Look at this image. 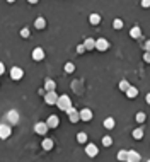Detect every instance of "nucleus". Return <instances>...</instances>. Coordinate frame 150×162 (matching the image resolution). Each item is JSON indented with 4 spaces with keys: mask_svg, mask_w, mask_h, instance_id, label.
Listing matches in <instances>:
<instances>
[{
    "mask_svg": "<svg viewBox=\"0 0 150 162\" xmlns=\"http://www.w3.org/2000/svg\"><path fill=\"white\" fill-rule=\"evenodd\" d=\"M56 106H58V109H62V111H67L70 106H72V101H70V97L68 96H58V101H56Z\"/></svg>",
    "mask_w": 150,
    "mask_h": 162,
    "instance_id": "nucleus-1",
    "label": "nucleus"
},
{
    "mask_svg": "<svg viewBox=\"0 0 150 162\" xmlns=\"http://www.w3.org/2000/svg\"><path fill=\"white\" fill-rule=\"evenodd\" d=\"M5 119H7V123H10V125H17L19 123V113L15 109H10L7 114H5Z\"/></svg>",
    "mask_w": 150,
    "mask_h": 162,
    "instance_id": "nucleus-2",
    "label": "nucleus"
},
{
    "mask_svg": "<svg viewBox=\"0 0 150 162\" xmlns=\"http://www.w3.org/2000/svg\"><path fill=\"white\" fill-rule=\"evenodd\" d=\"M67 114H68V118H70V123H79L80 121V116H79V111L77 109H73L72 106L68 107V109L65 111Z\"/></svg>",
    "mask_w": 150,
    "mask_h": 162,
    "instance_id": "nucleus-3",
    "label": "nucleus"
},
{
    "mask_svg": "<svg viewBox=\"0 0 150 162\" xmlns=\"http://www.w3.org/2000/svg\"><path fill=\"white\" fill-rule=\"evenodd\" d=\"M107 48H109V41L107 39H104V38L95 39V50H97V51H106Z\"/></svg>",
    "mask_w": 150,
    "mask_h": 162,
    "instance_id": "nucleus-4",
    "label": "nucleus"
},
{
    "mask_svg": "<svg viewBox=\"0 0 150 162\" xmlns=\"http://www.w3.org/2000/svg\"><path fill=\"white\" fill-rule=\"evenodd\" d=\"M10 125H7V123H0V138L2 140H5V138H9L10 136Z\"/></svg>",
    "mask_w": 150,
    "mask_h": 162,
    "instance_id": "nucleus-5",
    "label": "nucleus"
},
{
    "mask_svg": "<svg viewBox=\"0 0 150 162\" xmlns=\"http://www.w3.org/2000/svg\"><path fill=\"white\" fill-rule=\"evenodd\" d=\"M34 132H36L38 135H41V136L46 135V132H48V125H46V121H39V123H36V125H34Z\"/></svg>",
    "mask_w": 150,
    "mask_h": 162,
    "instance_id": "nucleus-6",
    "label": "nucleus"
},
{
    "mask_svg": "<svg viewBox=\"0 0 150 162\" xmlns=\"http://www.w3.org/2000/svg\"><path fill=\"white\" fill-rule=\"evenodd\" d=\"M56 101H58V94H56L55 91L53 92H46V96H44V103L46 104H56Z\"/></svg>",
    "mask_w": 150,
    "mask_h": 162,
    "instance_id": "nucleus-7",
    "label": "nucleus"
},
{
    "mask_svg": "<svg viewBox=\"0 0 150 162\" xmlns=\"http://www.w3.org/2000/svg\"><path fill=\"white\" fill-rule=\"evenodd\" d=\"M85 154L89 155V157H95V155L99 154V148L95 144H87V147H85Z\"/></svg>",
    "mask_w": 150,
    "mask_h": 162,
    "instance_id": "nucleus-8",
    "label": "nucleus"
},
{
    "mask_svg": "<svg viewBox=\"0 0 150 162\" xmlns=\"http://www.w3.org/2000/svg\"><path fill=\"white\" fill-rule=\"evenodd\" d=\"M22 75H24V72H22V68H19V67H14L10 70V79L12 80H21Z\"/></svg>",
    "mask_w": 150,
    "mask_h": 162,
    "instance_id": "nucleus-9",
    "label": "nucleus"
},
{
    "mask_svg": "<svg viewBox=\"0 0 150 162\" xmlns=\"http://www.w3.org/2000/svg\"><path fill=\"white\" fill-rule=\"evenodd\" d=\"M79 116H80L82 121H91L92 119V111L87 109V107H85V109H80L79 111Z\"/></svg>",
    "mask_w": 150,
    "mask_h": 162,
    "instance_id": "nucleus-10",
    "label": "nucleus"
},
{
    "mask_svg": "<svg viewBox=\"0 0 150 162\" xmlns=\"http://www.w3.org/2000/svg\"><path fill=\"white\" fill-rule=\"evenodd\" d=\"M46 125H48V128H56V126L60 125V119H58V116L51 114V116H50V118L46 119Z\"/></svg>",
    "mask_w": 150,
    "mask_h": 162,
    "instance_id": "nucleus-11",
    "label": "nucleus"
},
{
    "mask_svg": "<svg viewBox=\"0 0 150 162\" xmlns=\"http://www.w3.org/2000/svg\"><path fill=\"white\" fill-rule=\"evenodd\" d=\"M126 162H140V154H138L136 150H128Z\"/></svg>",
    "mask_w": 150,
    "mask_h": 162,
    "instance_id": "nucleus-12",
    "label": "nucleus"
},
{
    "mask_svg": "<svg viewBox=\"0 0 150 162\" xmlns=\"http://www.w3.org/2000/svg\"><path fill=\"white\" fill-rule=\"evenodd\" d=\"M43 58H44L43 48H34V50H33V60H36V62H41Z\"/></svg>",
    "mask_w": 150,
    "mask_h": 162,
    "instance_id": "nucleus-13",
    "label": "nucleus"
},
{
    "mask_svg": "<svg viewBox=\"0 0 150 162\" xmlns=\"http://www.w3.org/2000/svg\"><path fill=\"white\" fill-rule=\"evenodd\" d=\"M124 94H126V97H128V99H135V97L138 96V89L133 87V85H130V87L126 89V92H124Z\"/></svg>",
    "mask_w": 150,
    "mask_h": 162,
    "instance_id": "nucleus-14",
    "label": "nucleus"
},
{
    "mask_svg": "<svg viewBox=\"0 0 150 162\" xmlns=\"http://www.w3.org/2000/svg\"><path fill=\"white\" fill-rule=\"evenodd\" d=\"M44 91H46V92H53V91H56V84H55V80H51V79H46V82H44Z\"/></svg>",
    "mask_w": 150,
    "mask_h": 162,
    "instance_id": "nucleus-15",
    "label": "nucleus"
},
{
    "mask_svg": "<svg viewBox=\"0 0 150 162\" xmlns=\"http://www.w3.org/2000/svg\"><path fill=\"white\" fill-rule=\"evenodd\" d=\"M34 27H36V29H44V27H46V21H44L43 17H38L36 21H34Z\"/></svg>",
    "mask_w": 150,
    "mask_h": 162,
    "instance_id": "nucleus-16",
    "label": "nucleus"
},
{
    "mask_svg": "<svg viewBox=\"0 0 150 162\" xmlns=\"http://www.w3.org/2000/svg\"><path fill=\"white\" fill-rule=\"evenodd\" d=\"M84 46H85V50H95V39H92V38H87L85 39V43H84Z\"/></svg>",
    "mask_w": 150,
    "mask_h": 162,
    "instance_id": "nucleus-17",
    "label": "nucleus"
},
{
    "mask_svg": "<svg viewBox=\"0 0 150 162\" xmlns=\"http://www.w3.org/2000/svg\"><path fill=\"white\" fill-rule=\"evenodd\" d=\"M130 36H132L133 39H138V38L142 36V31H140V27H138V26L132 27V31H130Z\"/></svg>",
    "mask_w": 150,
    "mask_h": 162,
    "instance_id": "nucleus-18",
    "label": "nucleus"
},
{
    "mask_svg": "<svg viewBox=\"0 0 150 162\" xmlns=\"http://www.w3.org/2000/svg\"><path fill=\"white\" fill-rule=\"evenodd\" d=\"M41 147H43V150H51V148H53V140H50V138H44L43 144H41Z\"/></svg>",
    "mask_w": 150,
    "mask_h": 162,
    "instance_id": "nucleus-19",
    "label": "nucleus"
},
{
    "mask_svg": "<svg viewBox=\"0 0 150 162\" xmlns=\"http://www.w3.org/2000/svg\"><path fill=\"white\" fill-rule=\"evenodd\" d=\"M132 135H133V138H135V140H142V138H143V130L142 128H135Z\"/></svg>",
    "mask_w": 150,
    "mask_h": 162,
    "instance_id": "nucleus-20",
    "label": "nucleus"
},
{
    "mask_svg": "<svg viewBox=\"0 0 150 162\" xmlns=\"http://www.w3.org/2000/svg\"><path fill=\"white\" fill-rule=\"evenodd\" d=\"M89 21H91V24H92V26H97L99 22H101V15H99V14H91Z\"/></svg>",
    "mask_w": 150,
    "mask_h": 162,
    "instance_id": "nucleus-21",
    "label": "nucleus"
},
{
    "mask_svg": "<svg viewBox=\"0 0 150 162\" xmlns=\"http://www.w3.org/2000/svg\"><path fill=\"white\" fill-rule=\"evenodd\" d=\"M77 142L79 144H87V133H84V132L77 133Z\"/></svg>",
    "mask_w": 150,
    "mask_h": 162,
    "instance_id": "nucleus-22",
    "label": "nucleus"
},
{
    "mask_svg": "<svg viewBox=\"0 0 150 162\" xmlns=\"http://www.w3.org/2000/svg\"><path fill=\"white\" fill-rule=\"evenodd\" d=\"M104 128L113 130L114 128V119L113 118H106V119H104Z\"/></svg>",
    "mask_w": 150,
    "mask_h": 162,
    "instance_id": "nucleus-23",
    "label": "nucleus"
},
{
    "mask_svg": "<svg viewBox=\"0 0 150 162\" xmlns=\"http://www.w3.org/2000/svg\"><path fill=\"white\" fill-rule=\"evenodd\" d=\"M126 157H128V150H120L118 152V160L126 162Z\"/></svg>",
    "mask_w": 150,
    "mask_h": 162,
    "instance_id": "nucleus-24",
    "label": "nucleus"
},
{
    "mask_svg": "<svg viewBox=\"0 0 150 162\" xmlns=\"http://www.w3.org/2000/svg\"><path fill=\"white\" fill-rule=\"evenodd\" d=\"M118 87H120V91H123V92H126V89L130 87V84H128V80H121L120 84H118Z\"/></svg>",
    "mask_w": 150,
    "mask_h": 162,
    "instance_id": "nucleus-25",
    "label": "nucleus"
},
{
    "mask_svg": "<svg viewBox=\"0 0 150 162\" xmlns=\"http://www.w3.org/2000/svg\"><path fill=\"white\" fill-rule=\"evenodd\" d=\"M103 145L104 147H111L113 145V138L111 136H103Z\"/></svg>",
    "mask_w": 150,
    "mask_h": 162,
    "instance_id": "nucleus-26",
    "label": "nucleus"
},
{
    "mask_svg": "<svg viewBox=\"0 0 150 162\" xmlns=\"http://www.w3.org/2000/svg\"><path fill=\"white\" fill-rule=\"evenodd\" d=\"M113 27H114V29H123V21H121V19H114Z\"/></svg>",
    "mask_w": 150,
    "mask_h": 162,
    "instance_id": "nucleus-27",
    "label": "nucleus"
},
{
    "mask_svg": "<svg viewBox=\"0 0 150 162\" xmlns=\"http://www.w3.org/2000/svg\"><path fill=\"white\" fill-rule=\"evenodd\" d=\"M145 113H136V116H135V119H136V123H143L145 121Z\"/></svg>",
    "mask_w": 150,
    "mask_h": 162,
    "instance_id": "nucleus-28",
    "label": "nucleus"
},
{
    "mask_svg": "<svg viewBox=\"0 0 150 162\" xmlns=\"http://www.w3.org/2000/svg\"><path fill=\"white\" fill-rule=\"evenodd\" d=\"M73 70H75L73 63H65V72H67V74H72Z\"/></svg>",
    "mask_w": 150,
    "mask_h": 162,
    "instance_id": "nucleus-29",
    "label": "nucleus"
},
{
    "mask_svg": "<svg viewBox=\"0 0 150 162\" xmlns=\"http://www.w3.org/2000/svg\"><path fill=\"white\" fill-rule=\"evenodd\" d=\"M29 29H27V27H22V29H21V36L22 38H29Z\"/></svg>",
    "mask_w": 150,
    "mask_h": 162,
    "instance_id": "nucleus-30",
    "label": "nucleus"
},
{
    "mask_svg": "<svg viewBox=\"0 0 150 162\" xmlns=\"http://www.w3.org/2000/svg\"><path fill=\"white\" fill-rule=\"evenodd\" d=\"M77 51H79V53H85L87 50H85V46H84V44H79V46H77Z\"/></svg>",
    "mask_w": 150,
    "mask_h": 162,
    "instance_id": "nucleus-31",
    "label": "nucleus"
},
{
    "mask_svg": "<svg viewBox=\"0 0 150 162\" xmlns=\"http://www.w3.org/2000/svg\"><path fill=\"white\" fill-rule=\"evenodd\" d=\"M142 7L143 9H148L150 7V0H142Z\"/></svg>",
    "mask_w": 150,
    "mask_h": 162,
    "instance_id": "nucleus-32",
    "label": "nucleus"
},
{
    "mask_svg": "<svg viewBox=\"0 0 150 162\" xmlns=\"http://www.w3.org/2000/svg\"><path fill=\"white\" fill-rule=\"evenodd\" d=\"M143 62L150 63V53H145V55H143Z\"/></svg>",
    "mask_w": 150,
    "mask_h": 162,
    "instance_id": "nucleus-33",
    "label": "nucleus"
},
{
    "mask_svg": "<svg viewBox=\"0 0 150 162\" xmlns=\"http://www.w3.org/2000/svg\"><path fill=\"white\" fill-rule=\"evenodd\" d=\"M145 51L150 53V41H147V43H145Z\"/></svg>",
    "mask_w": 150,
    "mask_h": 162,
    "instance_id": "nucleus-34",
    "label": "nucleus"
},
{
    "mask_svg": "<svg viewBox=\"0 0 150 162\" xmlns=\"http://www.w3.org/2000/svg\"><path fill=\"white\" fill-rule=\"evenodd\" d=\"M4 72H5V67H4V63L0 62V75L4 74Z\"/></svg>",
    "mask_w": 150,
    "mask_h": 162,
    "instance_id": "nucleus-35",
    "label": "nucleus"
},
{
    "mask_svg": "<svg viewBox=\"0 0 150 162\" xmlns=\"http://www.w3.org/2000/svg\"><path fill=\"white\" fill-rule=\"evenodd\" d=\"M145 101H147V104H150V92L145 96Z\"/></svg>",
    "mask_w": 150,
    "mask_h": 162,
    "instance_id": "nucleus-36",
    "label": "nucleus"
},
{
    "mask_svg": "<svg viewBox=\"0 0 150 162\" xmlns=\"http://www.w3.org/2000/svg\"><path fill=\"white\" fill-rule=\"evenodd\" d=\"M29 4H38V0H27Z\"/></svg>",
    "mask_w": 150,
    "mask_h": 162,
    "instance_id": "nucleus-37",
    "label": "nucleus"
},
{
    "mask_svg": "<svg viewBox=\"0 0 150 162\" xmlns=\"http://www.w3.org/2000/svg\"><path fill=\"white\" fill-rule=\"evenodd\" d=\"M7 2H9V4H14V2H15V0H7Z\"/></svg>",
    "mask_w": 150,
    "mask_h": 162,
    "instance_id": "nucleus-38",
    "label": "nucleus"
},
{
    "mask_svg": "<svg viewBox=\"0 0 150 162\" xmlns=\"http://www.w3.org/2000/svg\"><path fill=\"white\" fill-rule=\"evenodd\" d=\"M147 162H150V160H147Z\"/></svg>",
    "mask_w": 150,
    "mask_h": 162,
    "instance_id": "nucleus-39",
    "label": "nucleus"
}]
</instances>
